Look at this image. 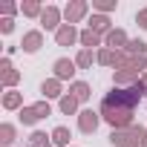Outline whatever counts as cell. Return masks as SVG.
<instances>
[{"mask_svg":"<svg viewBox=\"0 0 147 147\" xmlns=\"http://www.w3.org/2000/svg\"><path fill=\"white\" fill-rule=\"evenodd\" d=\"M9 69H15V66H12V61H9V55H6L3 61H0V75H3V72H9Z\"/></svg>","mask_w":147,"mask_h":147,"instance_id":"cell-31","label":"cell"},{"mask_svg":"<svg viewBox=\"0 0 147 147\" xmlns=\"http://www.w3.org/2000/svg\"><path fill=\"white\" fill-rule=\"evenodd\" d=\"M141 78H138V72L136 69H115L113 72V84L118 87V90H127V87H133V84H138Z\"/></svg>","mask_w":147,"mask_h":147,"instance_id":"cell-10","label":"cell"},{"mask_svg":"<svg viewBox=\"0 0 147 147\" xmlns=\"http://www.w3.org/2000/svg\"><path fill=\"white\" fill-rule=\"evenodd\" d=\"M127 52H130V55H147V43H144L141 38H136V40L127 43Z\"/></svg>","mask_w":147,"mask_h":147,"instance_id":"cell-26","label":"cell"},{"mask_svg":"<svg viewBox=\"0 0 147 147\" xmlns=\"http://www.w3.org/2000/svg\"><path fill=\"white\" fill-rule=\"evenodd\" d=\"M15 32V18H0V35H12Z\"/></svg>","mask_w":147,"mask_h":147,"instance_id":"cell-29","label":"cell"},{"mask_svg":"<svg viewBox=\"0 0 147 147\" xmlns=\"http://www.w3.org/2000/svg\"><path fill=\"white\" fill-rule=\"evenodd\" d=\"M0 81H3L6 90H15V87L20 84V72H18V69H9V72H3V75H0Z\"/></svg>","mask_w":147,"mask_h":147,"instance_id":"cell-24","label":"cell"},{"mask_svg":"<svg viewBox=\"0 0 147 147\" xmlns=\"http://www.w3.org/2000/svg\"><path fill=\"white\" fill-rule=\"evenodd\" d=\"M92 61H98V55H92V49H81L75 55V66L78 69H92Z\"/></svg>","mask_w":147,"mask_h":147,"instance_id":"cell-21","label":"cell"},{"mask_svg":"<svg viewBox=\"0 0 147 147\" xmlns=\"http://www.w3.org/2000/svg\"><path fill=\"white\" fill-rule=\"evenodd\" d=\"M141 84H144V90H147V72H144V75H141Z\"/></svg>","mask_w":147,"mask_h":147,"instance_id":"cell-33","label":"cell"},{"mask_svg":"<svg viewBox=\"0 0 147 147\" xmlns=\"http://www.w3.org/2000/svg\"><path fill=\"white\" fill-rule=\"evenodd\" d=\"M52 69H55L52 78H58L61 84H63V81H72V78H75V72H78L75 61H69V58H58V61L52 63Z\"/></svg>","mask_w":147,"mask_h":147,"instance_id":"cell-6","label":"cell"},{"mask_svg":"<svg viewBox=\"0 0 147 147\" xmlns=\"http://www.w3.org/2000/svg\"><path fill=\"white\" fill-rule=\"evenodd\" d=\"M87 12H90V3H87V0H69V3L63 6V23L75 26V23H81V20L87 18Z\"/></svg>","mask_w":147,"mask_h":147,"instance_id":"cell-3","label":"cell"},{"mask_svg":"<svg viewBox=\"0 0 147 147\" xmlns=\"http://www.w3.org/2000/svg\"><path fill=\"white\" fill-rule=\"evenodd\" d=\"M40 46H43V32H40V29L26 32V35H23V40H20V49H23V52H29V55L40 52Z\"/></svg>","mask_w":147,"mask_h":147,"instance_id":"cell-9","label":"cell"},{"mask_svg":"<svg viewBox=\"0 0 147 147\" xmlns=\"http://www.w3.org/2000/svg\"><path fill=\"white\" fill-rule=\"evenodd\" d=\"M61 20H63V9H58V6H46L38 23H40V32H43V29H46V32H58V29L63 26Z\"/></svg>","mask_w":147,"mask_h":147,"instance_id":"cell-4","label":"cell"},{"mask_svg":"<svg viewBox=\"0 0 147 147\" xmlns=\"http://www.w3.org/2000/svg\"><path fill=\"white\" fill-rule=\"evenodd\" d=\"M18 12H20V3H12V0L0 3V15H3V18H15Z\"/></svg>","mask_w":147,"mask_h":147,"instance_id":"cell-27","label":"cell"},{"mask_svg":"<svg viewBox=\"0 0 147 147\" xmlns=\"http://www.w3.org/2000/svg\"><path fill=\"white\" fill-rule=\"evenodd\" d=\"M78 43H81L84 49H92V46H104V38H101L98 32H92V29L87 26V29L81 32V40H78Z\"/></svg>","mask_w":147,"mask_h":147,"instance_id":"cell-16","label":"cell"},{"mask_svg":"<svg viewBox=\"0 0 147 147\" xmlns=\"http://www.w3.org/2000/svg\"><path fill=\"white\" fill-rule=\"evenodd\" d=\"M26 147H52V133H43V130H35L29 138H26Z\"/></svg>","mask_w":147,"mask_h":147,"instance_id":"cell-18","label":"cell"},{"mask_svg":"<svg viewBox=\"0 0 147 147\" xmlns=\"http://www.w3.org/2000/svg\"><path fill=\"white\" fill-rule=\"evenodd\" d=\"M40 92H43V98H46V101H49V98H58V101H61V98L66 95L58 78H46V81L40 84Z\"/></svg>","mask_w":147,"mask_h":147,"instance_id":"cell-12","label":"cell"},{"mask_svg":"<svg viewBox=\"0 0 147 147\" xmlns=\"http://www.w3.org/2000/svg\"><path fill=\"white\" fill-rule=\"evenodd\" d=\"M69 138H72V133H69V127H63V124H58V127L52 130V144H55V147H72V144H69Z\"/></svg>","mask_w":147,"mask_h":147,"instance_id":"cell-17","label":"cell"},{"mask_svg":"<svg viewBox=\"0 0 147 147\" xmlns=\"http://www.w3.org/2000/svg\"><path fill=\"white\" fill-rule=\"evenodd\" d=\"M136 23H138L141 29H147V6H144V9H141V12L136 15Z\"/></svg>","mask_w":147,"mask_h":147,"instance_id":"cell-30","label":"cell"},{"mask_svg":"<svg viewBox=\"0 0 147 147\" xmlns=\"http://www.w3.org/2000/svg\"><path fill=\"white\" fill-rule=\"evenodd\" d=\"M92 9L98 15H110V12H115V0H92Z\"/></svg>","mask_w":147,"mask_h":147,"instance_id":"cell-25","label":"cell"},{"mask_svg":"<svg viewBox=\"0 0 147 147\" xmlns=\"http://www.w3.org/2000/svg\"><path fill=\"white\" fill-rule=\"evenodd\" d=\"M127 43H130V38H127V32H124V29H113V32L104 38V46H107V49H113V52H124V49H127Z\"/></svg>","mask_w":147,"mask_h":147,"instance_id":"cell-8","label":"cell"},{"mask_svg":"<svg viewBox=\"0 0 147 147\" xmlns=\"http://www.w3.org/2000/svg\"><path fill=\"white\" fill-rule=\"evenodd\" d=\"M78 104H81V101H78L75 95H72V92H66V95L58 101V110H61L63 115H78Z\"/></svg>","mask_w":147,"mask_h":147,"instance_id":"cell-14","label":"cell"},{"mask_svg":"<svg viewBox=\"0 0 147 147\" xmlns=\"http://www.w3.org/2000/svg\"><path fill=\"white\" fill-rule=\"evenodd\" d=\"M141 147H147V127H144V138H141Z\"/></svg>","mask_w":147,"mask_h":147,"instance_id":"cell-32","label":"cell"},{"mask_svg":"<svg viewBox=\"0 0 147 147\" xmlns=\"http://www.w3.org/2000/svg\"><path fill=\"white\" fill-rule=\"evenodd\" d=\"M90 29H92V32H98L101 38H107V35H110V32H113L115 26H113L110 15H98V12H95V15L90 18Z\"/></svg>","mask_w":147,"mask_h":147,"instance_id":"cell-11","label":"cell"},{"mask_svg":"<svg viewBox=\"0 0 147 147\" xmlns=\"http://www.w3.org/2000/svg\"><path fill=\"white\" fill-rule=\"evenodd\" d=\"M32 107H35V113H38L40 118H49V115H52V107H49V101H46V98H40V101H35Z\"/></svg>","mask_w":147,"mask_h":147,"instance_id":"cell-28","label":"cell"},{"mask_svg":"<svg viewBox=\"0 0 147 147\" xmlns=\"http://www.w3.org/2000/svg\"><path fill=\"white\" fill-rule=\"evenodd\" d=\"M141 138H144V127L141 124H133V127L110 133V144L113 147H141Z\"/></svg>","mask_w":147,"mask_h":147,"instance_id":"cell-2","label":"cell"},{"mask_svg":"<svg viewBox=\"0 0 147 147\" xmlns=\"http://www.w3.org/2000/svg\"><path fill=\"white\" fill-rule=\"evenodd\" d=\"M43 3L40 0H26V3H20V12H23V18H38L40 20V15H43Z\"/></svg>","mask_w":147,"mask_h":147,"instance_id":"cell-20","label":"cell"},{"mask_svg":"<svg viewBox=\"0 0 147 147\" xmlns=\"http://www.w3.org/2000/svg\"><path fill=\"white\" fill-rule=\"evenodd\" d=\"M18 118H20V124H26V127H32V124L40 121V115L35 113V107H23V110L18 113Z\"/></svg>","mask_w":147,"mask_h":147,"instance_id":"cell-23","label":"cell"},{"mask_svg":"<svg viewBox=\"0 0 147 147\" xmlns=\"http://www.w3.org/2000/svg\"><path fill=\"white\" fill-rule=\"evenodd\" d=\"M101 121H104V118H101V113H95V110H81V113H78V130H81L84 136H92Z\"/></svg>","mask_w":147,"mask_h":147,"instance_id":"cell-5","label":"cell"},{"mask_svg":"<svg viewBox=\"0 0 147 147\" xmlns=\"http://www.w3.org/2000/svg\"><path fill=\"white\" fill-rule=\"evenodd\" d=\"M101 118L113 127V130H124V127H133V107H124V104H113V101H101Z\"/></svg>","mask_w":147,"mask_h":147,"instance_id":"cell-1","label":"cell"},{"mask_svg":"<svg viewBox=\"0 0 147 147\" xmlns=\"http://www.w3.org/2000/svg\"><path fill=\"white\" fill-rule=\"evenodd\" d=\"M95 63H101V66H118V52H113V49H98V61Z\"/></svg>","mask_w":147,"mask_h":147,"instance_id":"cell-22","label":"cell"},{"mask_svg":"<svg viewBox=\"0 0 147 147\" xmlns=\"http://www.w3.org/2000/svg\"><path fill=\"white\" fill-rule=\"evenodd\" d=\"M69 92H72V95H75V98L84 104V101H90V95H92V87H90L87 81H72V84H69Z\"/></svg>","mask_w":147,"mask_h":147,"instance_id":"cell-15","label":"cell"},{"mask_svg":"<svg viewBox=\"0 0 147 147\" xmlns=\"http://www.w3.org/2000/svg\"><path fill=\"white\" fill-rule=\"evenodd\" d=\"M15 141H18V127L9 124V121L0 124V144H3V147H12Z\"/></svg>","mask_w":147,"mask_h":147,"instance_id":"cell-19","label":"cell"},{"mask_svg":"<svg viewBox=\"0 0 147 147\" xmlns=\"http://www.w3.org/2000/svg\"><path fill=\"white\" fill-rule=\"evenodd\" d=\"M3 110H23V92H18V90H6L3 92Z\"/></svg>","mask_w":147,"mask_h":147,"instance_id":"cell-13","label":"cell"},{"mask_svg":"<svg viewBox=\"0 0 147 147\" xmlns=\"http://www.w3.org/2000/svg\"><path fill=\"white\" fill-rule=\"evenodd\" d=\"M81 40V32L75 29V26H69V23H63L58 32H55V43L58 46H72V43H78Z\"/></svg>","mask_w":147,"mask_h":147,"instance_id":"cell-7","label":"cell"}]
</instances>
